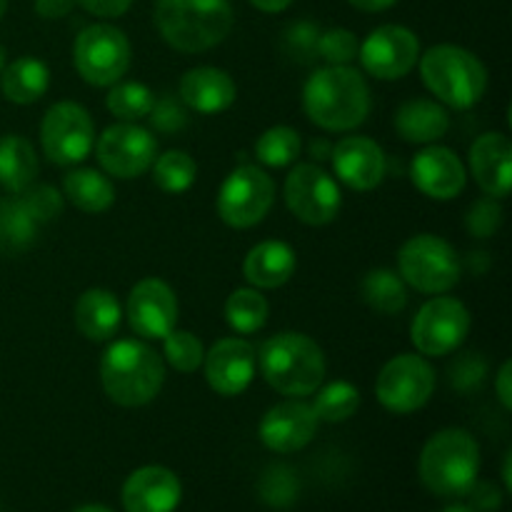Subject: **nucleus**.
I'll return each mask as SVG.
<instances>
[{
	"label": "nucleus",
	"instance_id": "46",
	"mask_svg": "<svg viewBox=\"0 0 512 512\" xmlns=\"http://www.w3.org/2000/svg\"><path fill=\"white\" fill-rule=\"evenodd\" d=\"M468 495H470V508L475 512H493L503 505V493L490 483H475Z\"/></svg>",
	"mask_w": 512,
	"mask_h": 512
},
{
	"label": "nucleus",
	"instance_id": "15",
	"mask_svg": "<svg viewBox=\"0 0 512 512\" xmlns=\"http://www.w3.org/2000/svg\"><path fill=\"white\" fill-rule=\"evenodd\" d=\"M358 58L375 80H400L418 65L420 40L405 25H380L360 43Z\"/></svg>",
	"mask_w": 512,
	"mask_h": 512
},
{
	"label": "nucleus",
	"instance_id": "55",
	"mask_svg": "<svg viewBox=\"0 0 512 512\" xmlns=\"http://www.w3.org/2000/svg\"><path fill=\"white\" fill-rule=\"evenodd\" d=\"M5 10H8V0H0V18L5 15Z\"/></svg>",
	"mask_w": 512,
	"mask_h": 512
},
{
	"label": "nucleus",
	"instance_id": "49",
	"mask_svg": "<svg viewBox=\"0 0 512 512\" xmlns=\"http://www.w3.org/2000/svg\"><path fill=\"white\" fill-rule=\"evenodd\" d=\"M353 8L363 10V13H383V10H390L393 5H398L400 0H348Z\"/></svg>",
	"mask_w": 512,
	"mask_h": 512
},
{
	"label": "nucleus",
	"instance_id": "21",
	"mask_svg": "<svg viewBox=\"0 0 512 512\" xmlns=\"http://www.w3.org/2000/svg\"><path fill=\"white\" fill-rule=\"evenodd\" d=\"M183 498V485L163 465L138 468L123 485L125 512H173Z\"/></svg>",
	"mask_w": 512,
	"mask_h": 512
},
{
	"label": "nucleus",
	"instance_id": "54",
	"mask_svg": "<svg viewBox=\"0 0 512 512\" xmlns=\"http://www.w3.org/2000/svg\"><path fill=\"white\" fill-rule=\"evenodd\" d=\"M3 68H5V50L3 45H0V73H3Z\"/></svg>",
	"mask_w": 512,
	"mask_h": 512
},
{
	"label": "nucleus",
	"instance_id": "32",
	"mask_svg": "<svg viewBox=\"0 0 512 512\" xmlns=\"http://www.w3.org/2000/svg\"><path fill=\"white\" fill-rule=\"evenodd\" d=\"M270 303L258 288H238L225 300V323L238 335H253L265 328Z\"/></svg>",
	"mask_w": 512,
	"mask_h": 512
},
{
	"label": "nucleus",
	"instance_id": "11",
	"mask_svg": "<svg viewBox=\"0 0 512 512\" xmlns=\"http://www.w3.org/2000/svg\"><path fill=\"white\" fill-rule=\"evenodd\" d=\"M275 203V180L258 165H240L218 190L220 220L235 230L255 228Z\"/></svg>",
	"mask_w": 512,
	"mask_h": 512
},
{
	"label": "nucleus",
	"instance_id": "28",
	"mask_svg": "<svg viewBox=\"0 0 512 512\" xmlns=\"http://www.w3.org/2000/svg\"><path fill=\"white\" fill-rule=\"evenodd\" d=\"M38 153L33 143L23 135H3L0 138V188L10 195L23 193L38 178Z\"/></svg>",
	"mask_w": 512,
	"mask_h": 512
},
{
	"label": "nucleus",
	"instance_id": "1",
	"mask_svg": "<svg viewBox=\"0 0 512 512\" xmlns=\"http://www.w3.org/2000/svg\"><path fill=\"white\" fill-rule=\"evenodd\" d=\"M303 110L318 128L348 133L368 118L370 88L353 65H323L305 80Z\"/></svg>",
	"mask_w": 512,
	"mask_h": 512
},
{
	"label": "nucleus",
	"instance_id": "3",
	"mask_svg": "<svg viewBox=\"0 0 512 512\" xmlns=\"http://www.w3.org/2000/svg\"><path fill=\"white\" fill-rule=\"evenodd\" d=\"M235 23L230 0H158L155 28L178 53H205L223 43Z\"/></svg>",
	"mask_w": 512,
	"mask_h": 512
},
{
	"label": "nucleus",
	"instance_id": "25",
	"mask_svg": "<svg viewBox=\"0 0 512 512\" xmlns=\"http://www.w3.org/2000/svg\"><path fill=\"white\" fill-rule=\"evenodd\" d=\"M73 320L83 338L93 340V343H105L118 333L123 308L110 290L88 288L75 300Z\"/></svg>",
	"mask_w": 512,
	"mask_h": 512
},
{
	"label": "nucleus",
	"instance_id": "23",
	"mask_svg": "<svg viewBox=\"0 0 512 512\" xmlns=\"http://www.w3.org/2000/svg\"><path fill=\"white\" fill-rule=\"evenodd\" d=\"M180 103L200 115L225 113L238 98V85L223 68L200 65L190 68L178 85Z\"/></svg>",
	"mask_w": 512,
	"mask_h": 512
},
{
	"label": "nucleus",
	"instance_id": "34",
	"mask_svg": "<svg viewBox=\"0 0 512 512\" xmlns=\"http://www.w3.org/2000/svg\"><path fill=\"white\" fill-rule=\"evenodd\" d=\"M303 153V140L295 128L273 125L255 140V158L265 168H288Z\"/></svg>",
	"mask_w": 512,
	"mask_h": 512
},
{
	"label": "nucleus",
	"instance_id": "29",
	"mask_svg": "<svg viewBox=\"0 0 512 512\" xmlns=\"http://www.w3.org/2000/svg\"><path fill=\"white\" fill-rule=\"evenodd\" d=\"M63 195L80 213L100 215L113 208L115 185L105 173L93 168L70 170L63 180Z\"/></svg>",
	"mask_w": 512,
	"mask_h": 512
},
{
	"label": "nucleus",
	"instance_id": "2",
	"mask_svg": "<svg viewBox=\"0 0 512 512\" xmlns=\"http://www.w3.org/2000/svg\"><path fill=\"white\" fill-rule=\"evenodd\" d=\"M100 383L120 408H143L163 390L165 360L143 340H115L100 358Z\"/></svg>",
	"mask_w": 512,
	"mask_h": 512
},
{
	"label": "nucleus",
	"instance_id": "27",
	"mask_svg": "<svg viewBox=\"0 0 512 512\" xmlns=\"http://www.w3.org/2000/svg\"><path fill=\"white\" fill-rule=\"evenodd\" d=\"M50 88V70L43 60L25 55V58L13 60L5 65L0 73V90L5 100L15 105H33L48 93Z\"/></svg>",
	"mask_w": 512,
	"mask_h": 512
},
{
	"label": "nucleus",
	"instance_id": "13",
	"mask_svg": "<svg viewBox=\"0 0 512 512\" xmlns=\"http://www.w3.org/2000/svg\"><path fill=\"white\" fill-rule=\"evenodd\" d=\"M285 205L305 225H328L343 208L340 185L318 163H300L285 178Z\"/></svg>",
	"mask_w": 512,
	"mask_h": 512
},
{
	"label": "nucleus",
	"instance_id": "38",
	"mask_svg": "<svg viewBox=\"0 0 512 512\" xmlns=\"http://www.w3.org/2000/svg\"><path fill=\"white\" fill-rule=\"evenodd\" d=\"M18 198L20 203L25 205V210L33 215V220L38 225L53 223V220H58L60 215H63V208H65L63 193H58V188H53V185L48 183L28 185L23 193H18Z\"/></svg>",
	"mask_w": 512,
	"mask_h": 512
},
{
	"label": "nucleus",
	"instance_id": "8",
	"mask_svg": "<svg viewBox=\"0 0 512 512\" xmlns=\"http://www.w3.org/2000/svg\"><path fill=\"white\" fill-rule=\"evenodd\" d=\"M73 63L80 78L95 88H110L128 75L133 48L128 35L110 23L88 25L73 45Z\"/></svg>",
	"mask_w": 512,
	"mask_h": 512
},
{
	"label": "nucleus",
	"instance_id": "7",
	"mask_svg": "<svg viewBox=\"0 0 512 512\" xmlns=\"http://www.w3.org/2000/svg\"><path fill=\"white\" fill-rule=\"evenodd\" d=\"M398 275L413 290L425 295H445L460 283L463 263L453 243L433 233L405 240L398 253Z\"/></svg>",
	"mask_w": 512,
	"mask_h": 512
},
{
	"label": "nucleus",
	"instance_id": "53",
	"mask_svg": "<svg viewBox=\"0 0 512 512\" xmlns=\"http://www.w3.org/2000/svg\"><path fill=\"white\" fill-rule=\"evenodd\" d=\"M443 512H475V510L468 508V505H450V508H445Z\"/></svg>",
	"mask_w": 512,
	"mask_h": 512
},
{
	"label": "nucleus",
	"instance_id": "47",
	"mask_svg": "<svg viewBox=\"0 0 512 512\" xmlns=\"http://www.w3.org/2000/svg\"><path fill=\"white\" fill-rule=\"evenodd\" d=\"M75 8V0H35V13L45 20H60L70 15Z\"/></svg>",
	"mask_w": 512,
	"mask_h": 512
},
{
	"label": "nucleus",
	"instance_id": "40",
	"mask_svg": "<svg viewBox=\"0 0 512 512\" xmlns=\"http://www.w3.org/2000/svg\"><path fill=\"white\" fill-rule=\"evenodd\" d=\"M318 38L320 25L313 20H298L288 25L283 33L285 55H290L295 63H313L318 60Z\"/></svg>",
	"mask_w": 512,
	"mask_h": 512
},
{
	"label": "nucleus",
	"instance_id": "37",
	"mask_svg": "<svg viewBox=\"0 0 512 512\" xmlns=\"http://www.w3.org/2000/svg\"><path fill=\"white\" fill-rule=\"evenodd\" d=\"M205 348L198 335L188 330H173L163 338V360L178 373L190 375L198 368H203Z\"/></svg>",
	"mask_w": 512,
	"mask_h": 512
},
{
	"label": "nucleus",
	"instance_id": "14",
	"mask_svg": "<svg viewBox=\"0 0 512 512\" xmlns=\"http://www.w3.org/2000/svg\"><path fill=\"white\" fill-rule=\"evenodd\" d=\"M95 155L108 175L118 180H133L148 173L158 158V140L138 123H115L95 138Z\"/></svg>",
	"mask_w": 512,
	"mask_h": 512
},
{
	"label": "nucleus",
	"instance_id": "10",
	"mask_svg": "<svg viewBox=\"0 0 512 512\" xmlns=\"http://www.w3.org/2000/svg\"><path fill=\"white\" fill-rule=\"evenodd\" d=\"M470 310L453 295L430 298L410 325V340L425 358H445L465 343L470 333Z\"/></svg>",
	"mask_w": 512,
	"mask_h": 512
},
{
	"label": "nucleus",
	"instance_id": "48",
	"mask_svg": "<svg viewBox=\"0 0 512 512\" xmlns=\"http://www.w3.org/2000/svg\"><path fill=\"white\" fill-rule=\"evenodd\" d=\"M495 395H498L500 405L505 410H512V363L505 360L498 370V378H495Z\"/></svg>",
	"mask_w": 512,
	"mask_h": 512
},
{
	"label": "nucleus",
	"instance_id": "24",
	"mask_svg": "<svg viewBox=\"0 0 512 512\" xmlns=\"http://www.w3.org/2000/svg\"><path fill=\"white\" fill-rule=\"evenodd\" d=\"M298 268L295 250L283 240H263L250 253L245 255L243 275L250 283V288L258 290H275L283 288Z\"/></svg>",
	"mask_w": 512,
	"mask_h": 512
},
{
	"label": "nucleus",
	"instance_id": "6",
	"mask_svg": "<svg viewBox=\"0 0 512 512\" xmlns=\"http://www.w3.org/2000/svg\"><path fill=\"white\" fill-rule=\"evenodd\" d=\"M480 473L478 440L463 428H445L420 453V480L438 498H465Z\"/></svg>",
	"mask_w": 512,
	"mask_h": 512
},
{
	"label": "nucleus",
	"instance_id": "51",
	"mask_svg": "<svg viewBox=\"0 0 512 512\" xmlns=\"http://www.w3.org/2000/svg\"><path fill=\"white\" fill-rule=\"evenodd\" d=\"M330 153H333V143H328L325 138L310 143V155H313L315 160H330Z\"/></svg>",
	"mask_w": 512,
	"mask_h": 512
},
{
	"label": "nucleus",
	"instance_id": "30",
	"mask_svg": "<svg viewBox=\"0 0 512 512\" xmlns=\"http://www.w3.org/2000/svg\"><path fill=\"white\" fill-rule=\"evenodd\" d=\"M40 225L18 195L0 198V255H20L35 243Z\"/></svg>",
	"mask_w": 512,
	"mask_h": 512
},
{
	"label": "nucleus",
	"instance_id": "43",
	"mask_svg": "<svg viewBox=\"0 0 512 512\" xmlns=\"http://www.w3.org/2000/svg\"><path fill=\"white\" fill-rule=\"evenodd\" d=\"M483 380H485V360L480 358L478 353H465L463 358H458L453 365H450V383H453L460 393L478 390Z\"/></svg>",
	"mask_w": 512,
	"mask_h": 512
},
{
	"label": "nucleus",
	"instance_id": "19",
	"mask_svg": "<svg viewBox=\"0 0 512 512\" xmlns=\"http://www.w3.org/2000/svg\"><path fill=\"white\" fill-rule=\"evenodd\" d=\"M330 163H333L335 178L355 193H368L378 188L388 170L383 148L365 135H348L338 140L330 153Z\"/></svg>",
	"mask_w": 512,
	"mask_h": 512
},
{
	"label": "nucleus",
	"instance_id": "41",
	"mask_svg": "<svg viewBox=\"0 0 512 512\" xmlns=\"http://www.w3.org/2000/svg\"><path fill=\"white\" fill-rule=\"evenodd\" d=\"M260 495L273 508H288L298 498V478H295L293 470L275 465L260 480Z\"/></svg>",
	"mask_w": 512,
	"mask_h": 512
},
{
	"label": "nucleus",
	"instance_id": "4",
	"mask_svg": "<svg viewBox=\"0 0 512 512\" xmlns=\"http://www.w3.org/2000/svg\"><path fill=\"white\" fill-rule=\"evenodd\" d=\"M260 375L285 398H308L325 380L323 348L305 333H278L255 350Z\"/></svg>",
	"mask_w": 512,
	"mask_h": 512
},
{
	"label": "nucleus",
	"instance_id": "42",
	"mask_svg": "<svg viewBox=\"0 0 512 512\" xmlns=\"http://www.w3.org/2000/svg\"><path fill=\"white\" fill-rule=\"evenodd\" d=\"M500 223H503V208H500V200L490 198V195H485V198L475 200L473 205H470L468 215H465V228H468V233L473 235V238H493L495 233H498Z\"/></svg>",
	"mask_w": 512,
	"mask_h": 512
},
{
	"label": "nucleus",
	"instance_id": "5",
	"mask_svg": "<svg viewBox=\"0 0 512 512\" xmlns=\"http://www.w3.org/2000/svg\"><path fill=\"white\" fill-rule=\"evenodd\" d=\"M420 78L435 100L455 110H468L483 100L488 90V68L470 50L440 43L418 58Z\"/></svg>",
	"mask_w": 512,
	"mask_h": 512
},
{
	"label": "nucleus",
	"instance_id": "31",
	"mask_svg": "<svg viewBox=\"0 0 512 512\" xmlns=\"http://www.w3.org/2000/svg\"><path fill=\"white\" fill-rule=\"evenodd\" d=\"M360 295L380 315H398L408 305V285L390 268L370 270L360 283Z\"/></svg>",
	"mask_w": 512,
	"mask_h": 512
},
{
	"label": "nucleus",
	"instance_id": "22",
	"mask_svg": "<svg viewBox=\"0 0 512 512\" xmlns=\"http://www.w3.org/2000/svg\"><path fill=\"white\" fill-rule=\"evenodd\" d=\"M470 173L485 195L505 200L512 183V143L505 133H483L470 145Z\"/></svg>",
	"mask_w": 512,
	"mask_h": 512
},
{
	"label": "nucleus",
	"instance_id": "35",
	"mask_svg": "<svg viewBox=\"0 0 512 512\" xmlns=\"http://www.w3.org/2000/svg\"><path fill=\"white\" fill-rule=\"evenodd\" d=\"M360 408V390L348 380H333L315 390L313 410L320 423H343Z\"/></svg>",
	"mask_w": 512,
	"mask_h": 512
},
{
	"label": "nucleus",
	"instance_id": "17",
	"mask_svg": "<svg viewBox=\"0 0 512 512\" xmlns=\"http://www.w3.org/2000/svg\"><path fill=\"white\" fill-rule=\"evenodd\" d=\"M318 415L313 405L303 398H288L283 403L273 405L260 420L258 435L263 445L273 453L290 455L303 450L318 433Z\"/></svg>",
	"mask_w": 512,
	"mask_h": 512
},
{
	"label": "nucleus",
	"instance_id": "39",
	"mask_svg": "<svg viewBox=\"0 0 512 512\" xmlns=\"http://www.w3.org/2000/svg\"><path fill=\"white\" fill-rule=\"evenodd\" d=\"M358 38L348 28L320 30L318 38V58L325 65H350L358 58Z\"/></svg>",
	"mask_w": 512,
	"mask_h": 512
},
{
	"label": "nucleus",
	"instance_id": "9",
	"mask_svg": "<svg viewBox=\"0 0 512 512\" xmlns=\"http://www.w3.org/2000/svg\"><path fill=\"white\" fill-rule=\"evenodd\" d=\"M435 383V368L425 355L403 353L388 360L378 373L375 398L388 413L410 415L430 403Z\"/></svg>",
	"mask_w": 512,
	"mask_h": 512
},
{
	"label": "nucleus",
	"instance_id": "52",
	"mask_svg": "<svg viewBox=\"0 0 512 512\" xmlns=\"http://www.w3.org/2000/svg\"><path fill=\"white\" fill-rule=\"evenodd\" d=\"M75 512H113V510L103 508V505H83V508H78Z\"/></svg>",
	"mask_w": 512,
	"mask_h": 512
},
{
	"label": "nucleus",
	"instance_id": "12",
	"mask_svg": "<svg viewBox=\"0 0 512 512\" xmlns=\"http://www.w3.org/2000/svg\"><path fill=\"white\" fill-rule=\"evenodd\" d=\"M40 145L45 158L60 168L83 163L95 148L93 118L83 105L73 100L50 105L40 123Z\"/></svg>",
	"mask_w": 512,
	"mask_h": 512
},
{
	"label": "nucleus",
	"instance_id": "18",
	"mask_svg": "<svg viewBox=\"0 0 512 512\" xmlns=\"http://www.w3.org/2000/svg\"><path fill=\"white\" fill-rule=\"evenodd\" d=\"M205 383L223 398H235L250 388L258 370L255 348L245 338H223L203 358Z\"/></svg>",
	"mask_w": 512,
	"mask_h": 512
},
{
	"label": "nucleus",
	"instance_id": "20",
	"mask_svg": "<svg viewBox=\"0 0 512 512\" xmlns=\"http://www.w3.org/2000/svg\"><path fill=\"white\" fill-rule=\"evenodd\" d=\"M415 188L430 200H453L468 185V170L458 153L445 145H425L410 165Z\"/></svg>",
	"mask_w": 512,
	"mask_h": 512
},
{
	"label": "nucleus",
	"instance_id": "45",
	"mask_svg": "<svg viewBox=\"0 0 512 512\" xmlns=\"http://www.w3.org/2000/svg\"><path fill=\"white\" fill-rule=\"evenodd\" d=\"M75 5L85 8L90 15H95V18L115 20L123 18V15L128 13L133 0H75Z\"/></svg>",
	"mask_w": 512,
	"mask_h": 512
},
{
	"label": "nucleus",
	"instance_id": "36",
	"mask_svg": "<svg viewBox=\"0 0 512 512\" xmlns=\"http://www.w3.org/2000/svg\"><path fill=\"white\" fill-rule=\"evenodd\" d=\"M150 170H153L155 185L168 195L185 193L193 188L195 178H198V163L185 150H168V153L158 155Z\"/></svg>",
	"mask_w": 512,
	"mask_h": 512
},
{
	"label": "nucleus",
	"instance_id": "50",
	"mask_svg": "<svg viewBox=\"0 0 512 512\" xmlns=\"http://www.w3.org/2000/svg\"><path fill=\"white\" fill-rule=\"evenodd\" d=\"M253 8H258L260 13H283L293 5V0H250Z\"/></svg>",
	"mask_w": 512,
	"mask_h": 512
},
{
	"label": "nucleus",
	"instance_id": "44",
	"mask_svg": "<svg viewBox=\"0 0 512 512\" xmlns=\"http://www.w3.org/2000/svg\"><path fill=\"white\" fill-rule=\"evenodd\" d=\"M150 123L158 133H178V130L185 128V120H188V113H185V105L175 98H155L153 110L148 113Z\"/></svg>",
	"mask_w": 512,
	"mask_h": 512
},
{
	"label": "nucleus",
	"instance_id": "33",
	"mask_svg": "<svg viewBox=\"0 0 512 512\" xmlns=\"http://www.w3.org/2000/svg\"><path fill=\"white\" fill-rule=\"evenodd\" d=\"M153 90L138 80H118L105 95V108L123 123H138L153 110Z\"/></svg>",
	"mask_w": 512,
	"mask_h": 512
},
{
	"label": "nucleus",
	"instance_id": "16",
	"mask_svg": "<svg viewBox=\"0 0 512 512\" xmlns=\"http://www.w3.org/2000/svg\"><path fill=\"white\" fill-rule=\"evenodd\" d=\"M125 315L135 335L143 340H163L178 325L175 290L160 278H143L133 285Z\"/></svg>",
	"mask_w": 512,
	"mask_h": 512
},
{
	"label": "nucleus",
	"instance_id": "26",
	"mask_svg": "<svg viewBox=\"0 0 512 512\" xmlns=\"http://www.w3.org/2000/svg\"><path fill=\"white\" fill-rule=\"evenodd\" d=\"M450 128V115L443 103L430 98L405 100L395 113V130L405 143L433 145L445 138Z\"/></svg>",
	"mask_w": 512,
	"mask_h": 512
}]
</instances>
